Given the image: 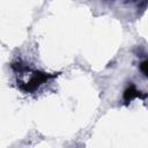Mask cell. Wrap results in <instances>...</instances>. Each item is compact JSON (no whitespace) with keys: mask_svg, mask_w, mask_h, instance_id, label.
<instances>
[{"mask_svg":"<svg viewBox=\"0 0 148 148\" xmlns=\"http://www.w3.org/2000/svg\"><path fill=\"white\" fill-rule=\"evenodd\" d=\"M12 68L17 73V75L27 76V80H17V87L24 92L36 91L43 83L47 82L50 79L56 77L59 73H45L42 71H34L21 61H15L12 64Z\"/></svg>","mask_w":148,"mask_h":148,"instance_id":"obj_1","label":"cell"},{"mask_svg":"<svg viewBox=\"0 0 148 148\" xmlns=\"http://www.w3.org/2000/svg\"><path fill=\"white\" fill-rule=\"evenodd\" d=\"M140 71L143 73L145 76L148 77V60H145L140 64Z\"/></svg>","mask_w":148,"mask_h":148,"instance_id":"obj_3","label":"cell"},{"mask_svg":"<svg viewBox=\"0 0 148 148\" xmlns=\"http://www.w3.org/2000/svg\"><path fill=\"white\" fill-rule=\"evenodd\" d=\"M147 97H148V94L138 90L133 83H131V84L125 89L124 95H123V99H124V104H125V105H128V104H130L133 99H135V98L145 99V98H147Z\"/></svg>","mask_w":148,"mask_h":148,"instance_id":"obj_2","label":"cell"}]
</instances>
